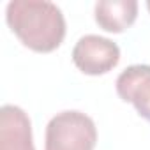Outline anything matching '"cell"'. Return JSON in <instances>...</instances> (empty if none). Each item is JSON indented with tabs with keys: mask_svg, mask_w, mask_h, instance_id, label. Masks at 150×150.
<instances>
[{
	"mask_svg": "<svg viewBox=\"0 0 150 150\" xmlns=\"http://www.w3.org/2000/svg\"><path fill=\"white\" fill-rule=\"evenodd\" d=\"M146 7H148V11H150V2H146Z\"/></svg>",
	"mask_w": 150,
	"mask_h": 150,
	"instance_id": "7",
	"label": "cell"
},
{
	"mask_svg": "<svg viewBox=\"0 0 150 150\" xmlns=\"http://www.w3.org/2000/svg\"><path fill=\"white\" fill-rule=\"evenodd\" d=\"M72 62L81 72L90 76L110 72L120 62V48L108 37L96 34L83 35L72 50Z\"/></svg>",
	"mask_w": 150,
	"mask_h": 150,
	"instance_id": "3",
	"label": "cell"
},
{
	"mask_svg": "<svg viewBox=\"0 0 150 150\" xmlns=\"http://www.w3.org/2000/svg\"><path fill=\"white\" fill-rule=\"evenodd\" d=\"M6 20L16 37L37 53L55 51L65 37L64 14L48 0H13Z\"/></svg>",
	"mask_w": 150,
	"mask_h": 150,
	"instance_id": "1",
	"label": "cell"
},
{
	"mask_svg": "<svg viewBox=\"0 0 150 150\" xmlns=\"http://www.w3.org/2000/svg\"><path fill=\"white\" fill-rule=\"evenodd\" d=\"M115 85L118 97L132 103L139 117L150 122V65H129L120 72Z\"/></svg>",
	"mask_w": 150,
	"mask_h": 150,
	"instance_id": "4",
	"label": "cell"
},
{
	"mask_svg": "<svg viewBox=\"0 0 150 150\" xmlns=\"http://www.w3.org/2000/svg\"><path fill=\"white\" fill-rule=\"evenodd\" d=\"M0 150H35L30 118L18 106L0 110Z\"/></svg>",
	"mask_w": 150,
	"mask_h": 150,
	"instance_id": "5",
	"label": "cell"
},
{
	"mask_svg": "<svg viewBox=\"0 0 150 150\" xmlns=\"http://www.w3.org/2000/svg\"><path fill=\"white\" fill-rule=\"evenodd\" d=\"M138 16L136 0H101L96 4V21L97 25L113 34L127 30Z\"/></svg>",
	"mask_w": 150,
	"mask_h": 150,
	"instance_id": "6",
	"label": "cell"
},
{
	"mask_svg": "<svg viewBox=\"0 0 150 150\" xmlns=\"http://www.w3.org/2000/svg\"><path fill=\"white\" fill-rule=\"evenodd\" d=\"M96 143V124L81 111L57 113L46 125L44 150H94Z\"/></svg>",
	"mask_w": 150,
	"mask_h": 150,
	"instance_id": "2",
	"label": "cell"
}]
</instances>
